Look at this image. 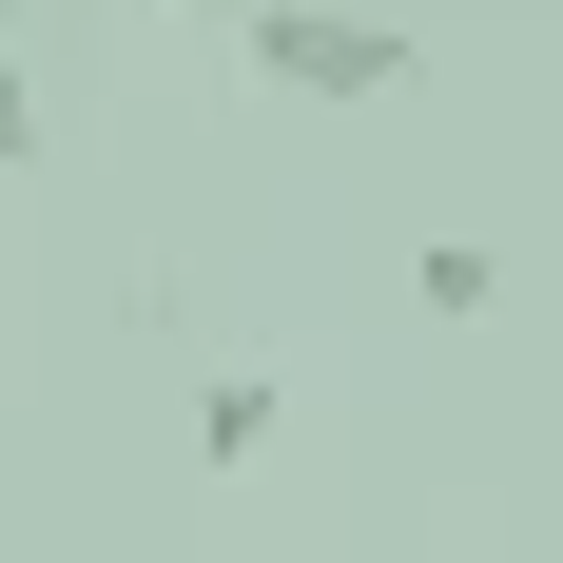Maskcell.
<instances>
[{
    "label": "cell",
    "mask_w": 563,
    "mask_h": 563,
    "mask_svg": "<svg viewBox=\"0 0 563 563\" xmlns=\"http://www.w3.org/2000/svg\"><path fill=\"white\" fill-rule=\"evenodd\" d=\"M408 291H428L448 331H486V311H506V253H486V233H428V253H408Z\"/></svg>",
    "instance_id": "obj_2"
},
{
    "label": "cell",
    "mask_w": 563,
    "mask_h": 563,
    "mask_svg": "<svg viewBox=\"0 0 563 563\" xmlns=\"http://www.w3.org/2000/svg\"><path fill=\"white\" fill-rule=\"evenodd\" d=\"M273 408H291L273 369H214V389H195V448H214V466H253V448H273Z\"/></svg>",
    "instance_id": "obj_3"
},
{
    "label": "cell",
    "mask_w": 563,
    "mask_h": 563,
    "mask_svg": "<svg viewBox=\"0 0 563 563\" xmlns=\"http://www.w3.org/2000/svg\"><path fill=\"white\" fill-rule=\"evenodd\" d=\"M40 136H58V98L20 78V58H0V175H40Z\"/></svg>",
    "instance_id": "obj_4"
},
{
    "label": "cell",
    "mask_w": 563,
    "mask_h": 563,
    "mask_svg": "<svg viewBox=\"0 0 563 563\" xmlns=\"http://www.w3.org/2000/svg\"><path fill=\"white\" fill-rule=\"evenodd\" d=\"M40 20H58V0H0V40H40Z\"/></svg>",
    "instance_id": "obj_5"
},
{
    "label": "cell",
    "mask_w": 563,
    "mask_h": 563,
    "mask_svg": "<svg viewBox=\"0 0 563 563\" xmlns=\"http://www.w3.org/2000/svg\"><path fill=\"white\" fill-rule=\"evenodd\" d=\"M156 20H175V0H156Z\"/></svg>",
    "instance_id": "obj_6"
},
{
    "label": "cell",
    "mask_w": 563,
    "mask_h": 563,
    "mask_svg": "<svg viewBox=\"0 0 563 563\" xmlns=\"http://www.w3.org/2000/svg\"><path fill=\"white\" fill-rule=\"evenodd\" d=\"M233 58H253L273 98H331V117H389L408 78H428V40L369 20V0H233Z\"/></svg>",
    "instance_id": "obj_1"
}]
</instances>
